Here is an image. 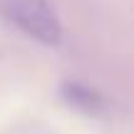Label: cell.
Listing matches in <instances>:
<instances>
[{
    "mask_svg": "<svg viewBox=\"0 0 134 134\" xmlns=\"http://www.w3.org/2000/svg\"><path fill=\"white\" fill-rule=\"evenodd\" d=\"M0 15L47 47H57L62 42V25L47 0H0Z\"/></svg>",
    "mask_w": 134,
    "mask_h": 134,
    "instance_id": "6da1fadb",
    "label": "cell"
},
{
    "mask_svg": "<svg viewBox=\"0 0 134 134\" xmlns=\"http://www.w3.org/2000/svg\"><path fill=\"white\" fill-rule=\"evenodd\" d=\"M60 94H62V99H65L70 107H75V109L85 112V114H92V117H94V114H102V112L107 109L104 97H102L97 90H92V87L82 85V82H72V80L62 82Z\"/></svg>",
    "mask_w": 134,
    "mask_h": 134,
    "instance_id": "7a4b0ae2",
    "label": "cell"
}]
</instances>
